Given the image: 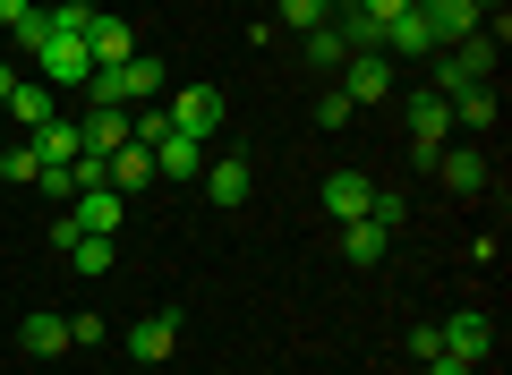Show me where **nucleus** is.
Segmentation results:
<instances>
[{"label": "nucleus", "mask_w": 512, "mask_h": 375, "mask_svg": "<svg viewBox=\"0 0 512 375\" xmlns=\"http://www.w3.org/2000/svg\"><path fill=\"white\" fill-rule=\"evenodd\" d=\"M86 0H60V9H35V26H26V52H35V69H43V86H69V94H86V77H94V60H86Z\"/></svg>", "instance_id": "nucleus-1"}, {"label": "nucleus", "mask_w": 512, "mask_h": 375, "mask_svg": "<svg viewBox=\"0 0 512 375\" xmlns=\"http://www.w3.org/2000/svg\"><path fill=\"white\" fill-rule=\"evenodd\" d=\"M495 52H504V43L478 26L470 43H453V52H444V69H436V86H427V94H444V103H453V94H470V86H495Z\"/></svg>", "instance_id": "nucleus-2"}, {"label": "nucleus", "mask_w": 512, "mask_h": 375, "mask_svg": "<svg viewBox=\"0 0 512 375\" xmlns=\"http://www.w3.org/2000/svg\"><path fill=\"white\" fill-rule=\"evenodd\" d=\"M163 120L180 128V137H197V145H214V128H222V86H180L163 103Z\"/></svg>", "instance_id": "nucleus-3"}, {"label": "nucleus", "mask_w": 512, "mask_h": 375, "mask_svg": "<svg viewBox=\"0 0 512 375\" xmlns=\"http://www.w3.org/2000/svg\"><path fill=\"white\" fill-rule=\"evenodd\" d=\"M444 145H453V103L419 86V94H410V154H419V162H436Z\"/></svg>", "instance_id": "nucleus-4"}, {"label": "nucleus", "mask_w": 512, "mask_h": 375, "mask_svg": "<svg viewBox=\"0 0 512 375\" xmlns=\"http://www.w3.org/2000/svg\"><path fill=\"white\" fill-rule=\"evenodd\" d=\"M342 94H350V111L384 103V94H393V60H384V52H350L342 60Z\"/></svg>", "instance_id": "nucleus-5"}, {"label": "nucleus", "mask_w": 512, "mask_h": 375, "mask_svg": "<svg viewBox=\"0 0 512 375\" xmlns=\"http://www.w3.org/2000/svg\"><path fill=\"white\" fill-rule=\"evenodd\" d=\"M197 179H205V197H214L222 214H239V205L256 197V171H248V154H222V162H205Z\"/></svg>", "instance_id": "nucleus-6"}, {"label": "nucleus", "mask_w": 512, "mask_h": 375, "mask_svg": "<svg viewBox=\"0 0 512 375\" xmlns=\"http://www.w3.org/2000/svg\"><path fill=\"white\" fill-rule=\"evenodd\" d=\"M86 60H94V69H128V60H137L128 18H103V9H94V18H86Z\"/></svg>", "instance_id": "nucleus-7"}, {"label": "nucleus", "mask_w": 512, "mask_h": 375, "mask_svg": "<svg viewBox=\"0 0 512 375\" xmlns=\"http://www.w3.org/2000/svg\"><path fill=\"white\" fill-rule=\"evenodd\" d=\"M26 145L43 154V171H52V162H60V171H77V154H86V128H77V120H60V111H52L43 128H26Z\"/></svg>", "instance_id": "nucleus-8"}, {"label": "nucleus", "mask_w": 512, "mask_h": 375, "mask_svg": "<svg viewBox=\"0 0 512 375\" xmlns=\"http://www.w3.org/2000/svg\"><path fill=\"white\" fill-rule=\"evenodd\" d=\"M427 171H436L444 188H461V197H478V188H487V154H478V145H444Z\"/></svg>", "instance_id": "nucleus-9"}, {"label": "nucleus", "mask_w": 512, "mask_h": 375, "mask_svg": "<svg viewBox=\"0 0 512 375\" xmlns=\"http://www.w3.org/2000/svg\"><path fill=\"white\" fill-rule=\"evenodd\" d=\"M120 214H128V197H120V188H77V231L120 239Z\"/></svg>", "instance_id": "nucleus-10"}, {"label": "nucleus", "mask_w": 512, "mask_h": 375, "mask_svg": "<svg viewBox=\"0 0 512 375\" xmlns=\"http://www.w3.org/2000/svg\"><path fill=\"white\" fill-rule=\"evenodd\" d=\"M171 341H180V316H146V324H128V358H137V367H163Z\"/></svg>", "instance_id": "nucleus-11"}, {"label": "nucleus", "mask_w": 512, "mask_h": 375, "mask_svg": "<svg viewBox=\"0 0 512 375\" xmlns=\"http://www.w3.org/2000/svg\"><path fill=\"white\" fill-rule=\"evenodd\" d=\"M444 350H453L461 367H487V350H495V324H487V316H453V324H444Z\"/></svg>", "instance_id": "nucleus-12"}, {"label": "nucleus", "mask_w": 512, "mask_h": 375, "mask_svg": "<svg viewBox=\"0 0 512 375\" xmlns=\"http://www.w3.org/2000/svg\"><path fill=\"white\" fill-rule=\"evenodd\" d=\"M367 197H376V179H359V171H333V179H325V214H333V222H359Z\"/></svg>", "instance_id": "nucleus-13"}, {"label": "nucleus", "mask_w": 512, "mask_h": 375, "mask_svg": "<svg viewBox=\"0 0 512 375\" xmlns=\"http://www.w3.org/2000/svg\"><path fill=\"white\" fill-rule=\"evenodd\" d=\"M376 52H384V60H427V52H436V43H427V18H419V9H402V18L384 26Z\"/></svg>", "instance_id": "nucleus-14"}, {"label": "nucleus", "mask_w": 512, "mask_h": 375, "mask_svg": "<svg viewBox=\"0 0 512 375\" xmlns=\"http://www.w3.org/2000/svg\"><path fill=\"white\" fill-rule=\"evenodd\" d=\"M77 128H86V154H120L128 145V111H111V103H86Z\"/></svg>", "instance_id": "nucleus-15"}, {"label": "nucleus", "mask_w": 512, "mask_h": 375, "mask_svg": "<svg viewBox=\"0 0 512 375\" xmlns=\"http://www.w3.org/2000/svg\"><path fill=\"white\" fill-rule=\"evenodd\" d=\"M111 77H120V103H128V111H137V103H154V94H163V60H154V52H137V60H128V69H111Z\"/></svg>", "instance_id": "nucleus-16"}, {"label": "nucleus", "mask_w": 512, "mask_h": 375, "mask_svg": "<svg viewBox=\"0 0 512 375\" xmlns=\"http://www.w3.org/2000/svg\"><path fill=\"white\" fill-rule=\"evenodd\" d=\"M18 350L26 358H60V350H69V316H26L18 324Z\"/></svg>", "instance_id": "nucleus-17"}, {"label": "nucleus", "mask_w": 512, "mask_h": 375, "mask_svg": "<svg viewBox=\"0 0 512 375\" xmlns=\"http://www.w3.org/2000/svg\"><path fill=\"white\" fill-rule=\"evenodd\" d=\"M103 171H111V188H120V197H128V188H146V179H154V154H146V145H137V137H128L120 154H103Z\"/></svg>", "instance_id": "nucleus-18"}, {"label": "nucleus", "mask_w": 512, "mask_h": 375, "mask_svg": "<svg viewBox=\"0 0 512 375\" xmlns=\"http://www.w3.org/2000/svg\"><path fill=\"white\" fill-rule=\"evenodd\" d=\"M9 120L43 128V120H52V86H43V77H18V86H9Z\"/></svg>", "instance_id": "nucleus-19"}, {"label": "nucleus", "mask_w": 512, "mask_h": 375, "mask_svg": "<svg viewBox=\"0 0 512 375\" xmlns=\"http://www.w3.org/2000/svg\"><path fill=\"white\" fill-rule=\"evenodd\" d=\"M154 171H171V179H197V171H205V145H197V137H180V128H171V137L154 145Z\"/></svg>", "instance_id": "nucleus-20"}, {"label": "nucleus", "mask_w": 512, "mask_h": 375, "mask_svg": "<svg viewBox=\"0 0 512 375\" xmlns=\"http://www.w3.org/2000/svg\"><path fill=\"white\" fill-rule=\"evenodd\" d=\"M384 248H393V231H376L367 214H359V222H342V256H350V265H376Z\"/></svg>", "instance_id": "nucleus-21"}, {"label": "nucleus", "mask_w": 512, "mask_h": 375, "mask_svg": "<svg viewBox=\"0 0 512 375\" xmlns=\"http://www.w3.org/2000/svg\"><path fill=\"white\" fill-rule=\"evenodd\" d=\"M69 265H77V273H86V282H94V273H111V265H120V239H103V231H77Z\"/></svg>", "instance_id": "nucleus-22"}, {"label": "nucleus", "mask_w": 512, "mask_h": 375, "mask_svg": "<svg viewBox=\"0 0 512 375\" xmlns=\"http://www.w3.org/2000/svg\"><path fill=\"white\" fill-rule=\"evenodd\" d=\"M299 43H308V60H316V69H342V60H350V35H342V26H316V35H299Z\"/></svg>", "instance_id": "nucleus-23"}, {"label": "nucleus", "mask_w": 512, "mask_h": 375, "mask_svg": "<svg viewBox=\"0 0 512 375\" xmlns=\"http://www.w3.org/2000/svg\"><path fill=\"white\" fill-rule=\"evenodd\" d=\"M453 128H495V86H470V94H453Z\"/></svg>", "instance_id": "nucleus-24"}, {"label": "nucleus", "mask_w": 512, "mask_h": 375, "mask_svg": "<svg viewBox=\"0 0 512 375\" xmlns=\"http://www.w3.org/2000/svg\"><path fill=\"white\" fill-rule=\"evenodd\" d=\"M0 179H9V188H35V179H43V154H35V145H9V154H0Z\"/></svg>", "instance_id": "nucleus-25"}, {"label": "nucleus", "mask_w": 512, "mask_h": 375, "mask_svg": "<svg viewBox=\"0 0 512 375\" xmlns=\"http://www.w3.org/2000/svg\"><path fill=\"white\" fill-rule=\"evenodd\" d=\"M367 222H376V231H402V222H410V197H402V188H376V197H367Z\"/></svg>", "instance_id": "nucleus-26"}, {"label": "nucleus", "mask_w": 512, "mask_h": 375, "mask_svg": "<svg viewBox=\"0 0 512 375\" xmlns=\"http://www.w3.org/2000/svg\"><path fill=\"white\" fill-rule=\"evenodd\" d=\"M325 18H333L325 0H282V26H291V35H316Z\"/></svg>", "instance_id": "nucleus-27"}, {"label": "nucleus", "mask_w": 512, "mask_h": 375, "mask_svg": "<svg viewBox=\"0 0 512 375\" xmlns=\"http://www.w3.org/2000/svg\"><path fill=\"white\" fill-rule=\"evenodd\" d=\"M350 120H359V111H350V94H342V86H333V94H325V103H316V128H350Z\"/></svg>", "instance_id": "nucleus-28"}, {"label": "nucleus", "mask_w": 512, "mask_h": 375, "mask_svg": "<svg viewBox=\"0 0 512 375\" xmlns=\"http://www.w3.org/2000/svg\"><path fill=\"white\" fill-rule=\"evenodd\" d=\"M103 333H111L103 316H69V350H94V341H103Z\"/></svg>", "instance_id": "nucleus-29"}, {"label": "nucleus", "mask_w": 512, "mask_h": 375, "mask_svg": "<svg viewBox=\"0 0 512 375\" xmlns=\"http://www.w3.org/2000/svg\"><path fill=\"white\" fill-rule=\"evenodd\" d=\"M444 350V324H419V333H410V358H419V367H427V358H436Z\"/></svg>", "instance_id": "nucleus-30"}, {"label": "nucleus", "mask_w": 512, "mask_h": 375, "mask_svg": "<svg viewBox=\"0 0 512 375\" xmlns=\"http://www.w3.org/2000/svg\"><path fill=\"white\" fill-rule=\"evenodd\" d=\"M0 26H9V35H26V26H35V0H0Z\"/></svg>", "instance_id": "nucleus-31"}, {"label": "nucleus", "mask_w": 512, "mask_h": 375, "mask_svg": "<svg viewBox=\"0 0 512 375\" xmlns=\"http://www.w3.org/2000/svg\"><path fill=\"white\" fill-rule=\"evenodd\" d=\"M427 375H478V367H461L453 350H436V358H427Z\"/></svg>", "instance_id": "nucleus-32"}, {"label": "nucleus", "mask_w": 512, "mask_h": 375, "mask_svg": "<svg viewBox=\"0 0 512 375\" xmlns=\"http://www.w3.org/2000/svg\"><path fill=\"white\" fill-rule=\"evenodd\" d=\"M9 86H18V69H9V60H0V103H9Z\"/></svg>", "instance_id": "nucleus-33"}, {"label": "nucleus", "mask_w": 512, "mask_h": 375, "mask_svg": "<svg viewBox=\"0 0 512 375\" xmlns=\"http://www.w3.org/2000/svg\"><path fill=\"white\" fill-rule=\"evenodd\" d=\"M137 375H163V367H137Z\"/></svg>", "instance_id": "nucleus-34"}]
</instances>
